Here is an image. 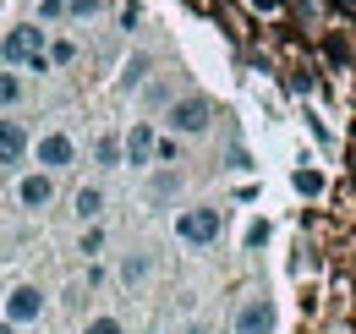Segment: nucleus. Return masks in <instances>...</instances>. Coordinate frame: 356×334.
Instances as JSON below:
<instances>
[{"label":"nucleus","mask_w":356,"mask_h":334,"mask_svg":"<svg viewBox=\"0 0 356 334\" xmlns=\"http://www.w3.org/2000/svg\"><path fill=\"white\" fill-rule=\"evenodd\" d=\"M77 252H83V257H99V252H104V225H99V219H93L88 230H83V241H77Z\"/></svg>","instance_id":"obj_14"},{"label":"nucleus","mask_w":356,"mask_h":334,"mask_svg":"<svg viewBox=\"0 0 356 334\" xmlns=\"http://www.w3.org/2000/svg\"><path fill=\"white\" fill-rule=\"evenodd\" d=\"M0 334H17V324H11V318H6V312H0Z\"/></svg>","instance_id":"obj_21"},{"label":"nucleus","mask_w":356,"mask_h":334,"mask_svg":"<svg viewBox=\"0 0 356 334\" xmlns=\"http://www.w3.org/2000/svg\"><path fill=\"white\" fill-rule=\"evenodd\" d=\"M33 165H39V170L77 165V143H72V132H44V137L33 143Z\"/></svg>","instance_id":"obj_4"},{"label":"nucleus","mask_w":356,"mask_h":334,"mask_svg":"<svg viewBox=\"0 0 356 334\" xmlns=\"http://www.w3.org/2000/svg\"><path fill=\"white\" fill-rule=\"evenodd\" d=\"M165 126H170L176 137H203V132L214 126V104H209L203 93H186V99H176V104L165 110Z\"/></svg>","instance_id":"obj_1"},{"label":"nucleus","mask_w":356,"mask_h":334,"mask_svg":"<svg viewBox=\"0 0 356 334\" xmlns=\"http://www.w3.org/2000/svg\"><path fill=\"white\" fill-rule=\"evenodd\" d=\"M220 230H225L220 209H181L176 214V236L186 241V247H214Z\"/></svg>","instance_id":"obj_2"},{"label":"nucleus","mask_w":356,"mask_h":334,"mask_svg":"<svg viewBox=\"0 0 356 334\" xmlns=\"http://www.w3.org/2000/svg\"><path fill=\"white\" fill-rule=\"evenodd\" d=\"M72 214H77L83 225H93V219L104 214V186H99V181H88V186H77V198H72Z\"/></svg>","instance_id":"obj_10"},{"label":"nucleus","mask_w":356,"mask_h":334,"mask_svg":"<svg viewBox=\"0 0 356 334\" xmlns=\"http://www.w3.org/2000/svg\"><path fill=\"white\" fill-rule=\"evenodd\" d=\"M44 55H49V66H72V61H77V44H72V39H55Z\"/></svg>","instance_id":"obj_17"},{"label":"nucleus","mask_w":356,"mask_h":334,"mask_svg":"<svg viewBox=\"0 0 356 334\" xmlns=\"http://www.w3.org/2000/svg\"><path fill=\"white\" fill-rule=\"evenodd\" d=\"M143 77H148V55H132V61H127V77H121V88L132 93V88H143Z\"/></svg>","instance_id":"obj_15"},{"label":"nucleus","mask_w":356,"mask_h":334,"mask_svg":"<svg viewBox=\"0 0 356 334\" xmlns=\"http://www.w3.org/2000/svg\"><path fill=\"white\" fill-rule=\"evenodd\" d=\"M39 17L55 22V17H66V0H39Z\"/></svg>","instance_id":"obj_20"},{"label":"nucleus","mask_w":356,"mask_h":334,"mask_svg":"<svg viewBox=\"0 0 356 334\" xmlns=\"http://www.w3.org/2000/svg\"><path fill=\"white\" fill-rule=\"evenodd\" d=\"M99 11H104V0H66V17H72V22H88Z\"/></svg>","instance_id":"obj_16"},{"label":"nucleus","mask_w":356,"mask_h":334,"mask_svg":"<svg viewBox=\"0 0 356 334\" xmlns=\"http://www.w3.org/2000/svg\"><path fill=\"white\" fill-rule=\"evenodd\" d=\"M17 203L22 209H49L55 203V170H33L17 181Z\"/></svg>","instance_id":"obj_7"},{"label":"nucleus","mask_w":356,"mask_h":334,"mask_svg":"<svg viewBox=\"0 0 356 334\" xmlns=\"http://www.w3.org/2000/svg\"><path fill=\"white\" fill-rule=\"evenodd\" d=\"M93 159H99V170H115V165H127V159H121V143H115V137H99Z\"/></svg>","instance_id":"obj_13"},{"label":"nucleus","mask_w":356,"mask_h":334,"mask_svg":"<svg viewBox=\"0 0 356 334\" xmlns=\"http://www.w3.org/2000/svg\"><path fill=\"white\" fill-rule=\"evenodd\" d=\"M121 159L132 170H143V165H154V126L148 121H137L127 137H121Z\"/></svg>","instance_id":"obj_8"},{"label":"nucleus","mask_w":356,"mask_h":334,"mask_svg":"<svg viewBox=\"0 0 356 334\" xmlns=\"http://www.w3.org/2000/svg\"><path fill=\"white\" fill-rule=\"evenodd\" d=\"M0 312H6L17 329H22V324H39V318H44V291H39V285H11V296H6Z\"/></svg>","instance_id":"obj_6"},{"label":"nucleus","mask_w":356,"mask_h":334,"mask_svg":"<svg viewBox=\"0 0 356 334\" xmlns=\"http://www.w3.org/2000/svg\"><path fill=\"white\" fill-rule=\"evenodd\" d=\"M33 55H44V28H39V22H17V28L0 39V61H6V66H28Z\"/></svg>","instance_id":"obj_3"},{"label":"nucleus","mask_w":356,"mask_h":334,"mask_svg":"<svg viewBox=\"0 0 356 334\" xmlns=\"http://www.w3.org/2000/svg\"><path fill=\"white\" fill-rule=\"evenodd\" d=\"M28 159V126L0 116V165H22Z\"/></svg>","instance_id":"obj_9"},{"label":"nucleus","mask_w":356,"mask_h":334,"mask_svg":"<svg viewBox=\"0 0 356 334\" xmlns=\"http://www.w3.org/2000/svg\"><path fill=\"white\" fill-rule=\"evenodd\" d=\"M22 93H28V83L17 77V66H6V72H0V110H17Z\"/></svg>","instance_id":"obj_11"},{"label":"nucleus","mask_w":356,"mask_h":334,"mask_svg":"<svg viewBox=\"0 0 356 334\" xmlns=\"http://www.w3.org/2000/svg\"><path fill=\"white\" fill-rule=\"evenodd\" d=\"M148 269H154V257H148V252H132V257L121 263V280H127V285H143V280H148Z\"/></svg>","instance_id":"obj_12"},{"label":"nucleus","mask_w":356,"mask_h":334,"mask_svg":"<svg viewBox=\"0 0 356 334\" xmlns=\"http://www.w3.org/2000/svg\"><path fill=\"white\" fill-rule=\"evenodd\" d=\"M154 159H159V165H176V159H181V143H176V137H154Z\"/></svg>","instance_id":"obj_18"},{"label":"nucleus","mask_w":356,"mask_h":334,"mask_svg":"<svg viewBox=\"0 0 356 334\" xmlns=\"http://www.w3.org/2000/svg\"><path fill=\"white\" fill-rule=\"evenodd\" d=\"M274 324H280V312L268 296H247L236 307V334H274Z\"/></svg>","instance_id":"obj_5"},{"label":"nucleus","mask_w":356,"mask_h":334,"mask_svg":"<svg viewBox=\"0 0 356 334\" xmlns=\"http://www.w3.org/2000/svg\"><path fill=\"white\" fill-rule=\"evenodd\" d=\"M83 334H127V329H121V318L99 312V318H88V329H83Z\"/></svg>","instance_id":"obj_19"}]
</instances>
